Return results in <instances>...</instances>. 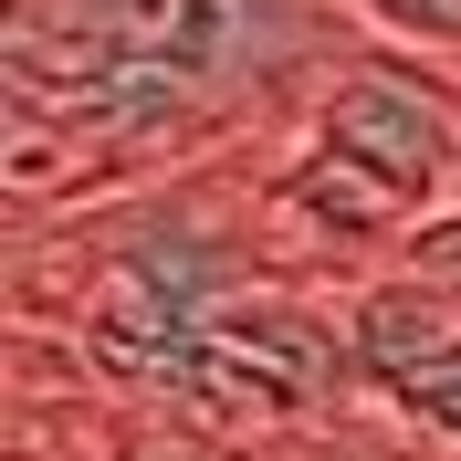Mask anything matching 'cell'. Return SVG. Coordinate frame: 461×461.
Here are the masks:
<instances>
[{"instance_id": "6da1fadb", "label": "cell", "mask_w": 461, "mask_h": 461, "mask_svg": "<svg viewBox=\"0 0 461 461\" xmlns=\"http://www.w3.org/2000/svg\"><path fill=\"white\" fill-rule=\"evenodd\" d=\"M273 230L315 252H377V273L461 210V95L430 85L420 53L357 42L325 63L284 126V168L262 178Z\"/></svg>"}, {"instance_id": "7a4b0ae2", "label": "cell", "mask_w": 461, "mask_h": 461, "mask_svg": "<svg viewBox=\"0 0 461 461\" xmlns=\"http://www.w3.org/2000/svg\"><path fill=\"white\" fill-rule=\"evenodd\" d=\"M357 22L388 42V53H420V63H461V0H346Z\"/></svg>"}]
</instances>
